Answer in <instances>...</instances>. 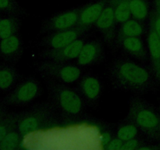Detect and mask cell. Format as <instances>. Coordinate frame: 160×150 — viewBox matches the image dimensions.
Wrapping results in <instances>:
<instances>
[{"label":"cell","instance_id":"44dd1931","mask_svg":"<svg viewBox=\"0 0 160 150\" xmlns=\"http://www.w3.org/2000/svg\"><path fill=\"white\" fill-rule=\"evenodd\" d=\"M140 130L137 125L130 119L125 117L123 120L118 123L116 129V136L123 142L138 136Z\"/></svg>","mask_w":160,"mask_h":150},{"label":"cell","instance_id":"f546056e","mask_svg":"<svg viewBox=\"0 0 160 150\" xmlns=\"http://www.w3.org/2000/svg\"><path fill=\"white\" fill-rule=\"evenodd\" d=\"M158 110H159V112L160 114V102H159V109H158Z\"/></svg>","mask_w":160,"mask_h":150},{"label":"cell","instance_id":"4316f807","mask_svg":"<svg viewBox=\"0 0 160 150\" xmlns=\"http://www.w3.org/2000/svg\"><path fill=\"white\" fill-rule=\"evenodd\" d=\"M145 141L139 138L138 136L133 138L127 140L123 142V147H122V150H136V149H141L143 144L145 143Z\"/></svg>","mask_w":160,"mask_h":150},{"label":"cell","instance_id":"ba28073f","mask_svg":"<svg viewBox=\"0 0 160 150\" xmlns=\"http://www.w3.org/2000/svg\"><path fill=\"white\" fill-rule=\"evenodd\" d=\"M117 24L115 17V0H108L106 6L94 26L100 32L104 43L109 48H114L117 32Z\"/></svg>","mask_w":160,"mask_h":150},{"label":"cell","instance_id":"1f68e13d","mask_svg":"<svg viewBox=\"0 0 160 150\" xmlns=\"http://www.w3.org/2000/svg\"><path fill=\"white\" fill-rule=\"evenodd\" d=\"M0 18H1V17H0Z\"/></svg>","mask_w":160,"mask_h":150},{"label":"cell","instance_id":"d6986e66","mask_svg":"<svg viewBox=\"0 0 160 150\" xmlns=\"http://www.w3.org/2000/svg\"><path fill=\"white\" fill-rule=\"evenodd\" d=\"M22 25L21 17L7 16L0 18V40L20 33Z\"/></svg>","mask_w":160,"mask_h":150},{"label":"cell","instance_id":"7402d4cb","mask_svg":"<svg viewBox=\"0 0 160 150\" xmlns=\"http://www.w3.org/2000/svg\"><path fill=\"white\" fill-rule=\"evenodd\" d=\"M0 13L22 17L28 12L17 0H0Z\"/></svg>","mask_w":160,"mask_h":150},{"label":"cell","instance_id":"2e32d148","mask_svg":"<svg viewBox=\"0 0 160 150\" xmlns=\"http://www.w3.org/2000/svg\"><path fill=\"white\" fill-rule=\"evenodd\" d=\"M108 0H92L82 5L78 26L88 31L99 17Z\"/></svg>","mask_w":160,"mask_h":150},{"label":"cell","instance_id":"3957f363","mask_svg":"<svg viewBox=\"0 0 160 150\" xmlns=\"http://www.w3.org/2000/svg\"><path fill=\"white\" fill-rule=\"evenodd\" d=\"M126 117L137 125L148 140L160 142V114L148 100L138 95L131 97Z\"/></svg>","mask_w":160,"mask_h":150},{"label":"cell","instance_id":"9a60e30c","mask_svg":"<svg viewBox=\"0 0 160 150\" xmlns=\"http://www.w3.org/2000/svg\"><path fill=\"white\" fill-rule=\"evenodd\" d=\"M115 48H121L128 56L134 58L142 63L146 64L149 59L147 44L145 45L142 37L124 38L116 44Z\"/></svg>","mask_w":160,"mask_h":150},{"label":"cell","instance_id":"8fae6325","mask_svg":"<svg viewBox=\"0 0 160 150\" xmlns=\"http://www.w3.org/2000/svg\"><path fill=\"white\" fill-rule=\"evenodd\" d=\"M106 57L104 42L95 38L86 41L76 59V64L81 67H92L101 63Z\"/></svg>","mask_w":160,"mask_h":150},{"label":"cell","instance_id":"e0dca14e","mask_svg":"<svg viewBox=\"0 0 160 150\" xmlns=\"http://www.w3.org/2000/svg\"><path fill=\"white\" fill-rule=\"evenodd\" d=\"M147 31L148 26L146 27L145 22H142L131 17L129 20L121 23L119 29L117 30L114 48L116 44L121 39L127 37H142L144 34H147Z\"/></svg>","mask_w":160,"mask_h":150},{"label":"cell","instance_id":"9c48e42d","mask_svg":"<svg viewBox=\"0 0 160 150\" xmlns=\"http://www.w3.org/2000/svg\"><path fill=\"white\" fill-rule=\"evenodd\" d=\"M76 88L86 105L95 107L98 104L102 94V84L96 74L87 72L81 75Z\"/></svg>","mask_w":160,"mask_h":150},{"label":"cell","instance_id":"277c9868","mask_svg":"<svg viewBox=\"0 0 160 150\" xmlns=\"http://www.w3.org/2000/svg\"><path fill=\"white\" fill-rule=\"evenodd\" d=\"M56 112L49 100L39 102L28 110L18 112L16 128L22 136L31 134L51 123L56 117Z\"/></svg>","mask_w":160,"mask_h":150},{"label":"cell","instance_id":"52a82bcc","mask_svg":"<svg viewBox=\"0 0 160 150\" xmlns=\"http://www.w3.org/2000/svg\"><path fill=\"white\" fill-rule=\"evenodd\" d=\"M82 5L75 8L61 11L45 19L40 29L41 34L63 31L78 26Z\"/></svg>","mask_w":160,"mask_h":150},{"label":"cell","instance_id":"5bb4252c","mask_svg":"<svg viewBox=\"0 0 160 150\" xmlns=\"http://www.w3.org/2000/svg\"><path fill=\"white\" fill-rule=\"evenodd\" d=\"M147 48L150 67L154 73L158 84H160V38L155 30L152 20H148L147 31Z\"/></svg>","mask_w":160,"mask_h":150},{"label":"cell","instance_id":"83f0119b","mask_svg":"<svg viewBox=\"0 0 160 150\" xmlns=\"http://www.w3.org/2000/svg\"><path fill=\"white\" fill-rule=\"evenodd\" d=\"M123 145V141L119 138L118 137L115 136V137L112 138L108 142L107 146H106V149L108 150H122V147Z\"/></svg>","mask_w":160,"mask_h":150},{"label":"cell","instance_id":"4fadbf2b","mask_svg":"<svg viewBox=\"0 0 160 150\" xmlns=\"http://www.w3.org/2000/svg\"><path fill=\"white\" fill-rule=\"evenodd\" d=\"M23 53V42L20 33L0 40V58L4 62L16 64Z\"/></svg>","mask_w":160,"mask_h":150},{"label":"cell","instance_id":"ffe728a7","mask_svg":"<svg viewBox=\"0 0 160 150\" xmlns=\"http://www.w3.org/2000/svg\"><path fill=\"white\" fill-rule=\"evenodd\" d=\"M152 7V0H130L131 16L142 22L148 21Z\"/></svg>","mask_w":160,"mask_h":150},{"label":"cell","instance_id":"603a6c76","mask_svg":"<svg viewBox=\"0 0 160 150\" xmlns=\"http://www.w3.org/2000/svg\"><path fill=\"white\" fill-rule=\"evenodd\" d=\"M21 134L14 128L0 142V150L17 149L21 142Z\"/></svg>","mask_w":160,"mask_h":150},{"label":"cell","instance_id":"7c38bea8","mask_svg":"<svg viewBox=\"0 0 160 150\" xmlns=\"http://www.w3.org/2000/svg\"><path fill=\"white\" fill-rule=\"evenodd\" d=\"M86 41L87 40H86L85 34L62 48H56V49L44 48L39 53V57L42 59H46V60L70 62L73 59H77Z\"/></svg>","mask_w":160,"mask_h":150},{"label":"cell","instance_id":"30bf717a","mask_svg":"<svg viewBox=\"0 0 160 150\" xmlns=\"http://www.w3.org/2000/svg\"><path fill=\"white\" fill-rule=\"evenodd\" d=\"M87 32L86 30L76 26L63 31L48 33L41 39L39 45L45 48L56 49L71 43L81 36L85 35Z\"/></svg>","mask_w":160,"mask_h":150},{"label":"cell","instance_id":"484cf974","mask_svg":"<svg viewBox=\"0 0 160 150\" xmlns=\"http://www.w3.org/2000/svg\"><path fill=\"white\" fill-rule=\"evenodd\" d=\"M149 18L160 38V0H152V7Z\"/></svg>","mask_w":160,"mask_h":150},{"label":"cell","instance_id":"ac0fdd59","mask_svg":"<svg viewBox=\"0 0 160 150\" xmlns=\"http://www.w3.org/2000/svg\"><path fill=\"white\" fill-rule=\"evenodd\" d=\"M20 73L15 64L0 63V91L9 92L18 82Z\"/></svg>","mask_w":160,"mask_h":150},{"label":"cell","instance_id":"7a4b0ae2","mask_svg":"<svg viewBox=\"0 0 160 150\" xmlns=\"http://www.w3.org/2000/svg\"><path fill=\"white\" fill-rule=\"evenodd\" d=\"M49 101L66 120L78 118L84 111L85 102L76 88L54 80L43 78Z\"/></svg>","mask_w":160,"mask_h":150},{"label":"cell","instance_id":"6da1fadb","mask_svg":"<svg viewBox=\"0 0 160 150\" xmlns=\"http://www.w3.org/2000/svg\"><path fill=\"white\" fill-rule=\"evenodd\" d=\"M109 77L112 87L125 92L144 94L159 88L150 66L126 56L112 61L109 68Z\"/></svg>","mask_w":160,"mask_h":150},{"label":"cell","instance_id":"8992f818","mask_svg":"<svg viewBox=\"0 0 160 150\" xmlns=\"http://www.w3.org/2000/svg\"><path fill=\"white\" fill-rule=\"evenodd\" d=\"M42 94L40 81L32 76L26 77L19 81L0 102L5 106H23L38 98Z\"/></svg>","mask_w":160,"mask_h":150},{"label":"cell","instance_id":"4dcf8cb0","mask_svg":"<svg viewBox=\"0 0 160 150\" xmlns=\"http://www.w3.org/2000/svg\"><path fill=\"white\" fill-rule=\"evenodd\" d=\"M159 87H160V84H159Z\"/></svg>","mask_w":160,"mask_h":150},{"label":"cell","instance_id":"5b68a950","mask_svg":"<svg viewBox=\"0 0 160 150\" xmlns=\"http://www.w3.org/2000/svg\"><path fill=\"white\" fill-rule=\"evenodd\" d=\"M35 70L42 78L54 80L65 84L77 82L82 75L81 67L70 62L42 59L35 64Z\"/></svg>","mask_w":160,"mask_h":150},{"label":"cell","instance_id":"d4e9b609","mask_svg":"<svg viewBox=\"0 0 160 150\" xmlns=\"http://www.w3.org/2000/svg\"><path fill=\"white\" fill-rule=\"evenodd\" d=\"M17 114L18 112H9L6 118L0 123V142L11 130L16 128Z\"/></svg>","mask_w":160,"mask_h":150},{"label":"cell","instance_id":"f1b7e54d","mask_svg":"<svg viewBox=\"0 0 160 150\" xmlns=\"http://www.w3.org/2000/svg\"><path fill=\"white\" fill-rule=\"evenodd\" d=\"M6 106H5L4 104L0 102V123L4 120L5 118L6 117V116L8 115L9 112H8V110L6 109Z\"/></svg>","mask_w":160,"mask_h":150},{"label":"cell","instance_id":"cb8c5ba5","mask_svg":"<svg viewBox=\"0 0 160 150\" xmlns=\"http://www.w3.org/2000/svg\"><path fill=\"white\" fill-rule=\"evenodd\" d=\"M115 17L117 24H121L132 17L130 0H115Z\"/></svg>","mask_w":160,"mask_h":150}]
</instances>
